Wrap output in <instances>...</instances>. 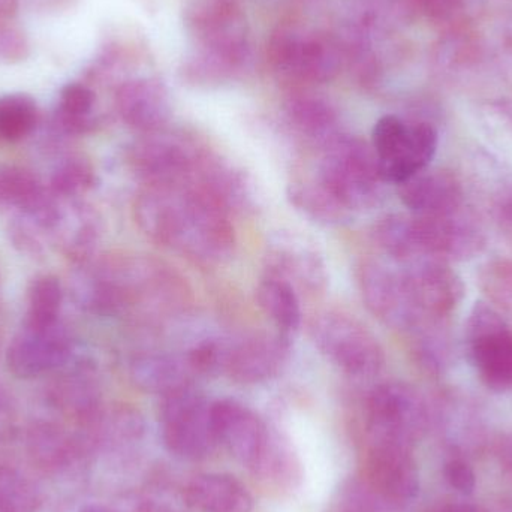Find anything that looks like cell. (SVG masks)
<instances>
[{
	"instance_id": "cell-1",
	"label": "cell",
	"mask_w": 512,
	"mask_h": 512,
	"mask_svg": "<svg viewBox=\"0 0 512 512\" xmlns=\"http://www.w3.org/2000/svg\"><path fill=\"white\" fill-rule=\"evenodd\" d=\"M72 297L84 312L144 321L180 312L189 292L182 277L152 256L110 254L77 265Z\"/></svg>"
},
{
	"instance_id": "cell-2",
	"label": "cell",
	"mask_w": 512,
	"mask_h": 512,
	"mask_svg": "<svg viewBox=\"0 0 512 512\" xmlns=\"http://www.w3.org/2000/svg\"><path fill=\"white\" fill-rule=\"evenodd\" d=\"M134 215L153 242L198 264H222L236 246L230 213L191 182L147 186L135 200Z\"/></svg>"
},
{
	"instance_id": "cell-3",
	"label": "cell",
	"mask_w": 512,
	"mask_h": 512,
	"mask_svg": "<svg viewBox=\"0 0 512 512\" xmlns=\"http://www.w3.org/2000/svg\"><path fill=\"white\" fill-rule=\"evenodd\" d=\"M316 179L352 213L378 204L385 183L373 147L340 135L325 144Z\"/></svg>"
},
{
	"instance_id": "cell-4",
	"label": "cell",
	"mask_w": 512,
	"mask_h": 512,
	"mask_svg": "<svg viewBox=\"0 0 512 512\" xmlns=\"http://www.w3.org/2000/svg\"><path fill=\"white\" fill-rule=\"evenodd\" d=\"M430 424L426 400L406 382L376 385L364 405L367 444L396 445L414 450Z\"/></svg>"
},
{
	"instance_id": "cell-5",
	"label": "cell",
	"mask_w": 512,
	"mask_h": 512,
	"mask_svg": "<svg viewBox=\"0 0 512 512\" xmlns=\"http://www.w3.org/2000/svg\"><path fill=\"white\" fill-rule=\"evenodd\" d=\"M310 336L319 352L352 378H373L384 367L381 343L354 316L319 313L310 324Z\"/></svg>"
},
{
	"instance_id": "cell-6",
	"label": "cell",
	"mask_w": 512,
	"mask_h": 512,
	"mask_svg": "<svg viewBox=\"0 0 512 512\" xmlns=\"http://www.w3.org/2000/svg\"><path fill=\"white\" fill-rule=\"evenodd\" d=\"M373 150L385 183H400L429 168L438 150V131L427 122L384 116L373 128Z\"/></svg>"
},
{
	"instance_id": "cell-7",
	"label": "cell",
	"mask_w": 512,
	"mask_h": 512,
	"mask_svg": "<svg viewBox=\"0 0 512 512\" xmlns=\"http://www.w3.org/2000/svg\"><path fill=\"white\" fill-rule=\"evenodd\" d=\"M161 433L165 448L189 462L207 459L218 448L212 402L192 385L162 397Z\"/></svg>"
},
{
	"instance_id": "cell-8",
	"label": "cell",
	"mask_w": 512,
	"mask_h": 512,
	"mask_svg": "<svg viewBox=\"0 0 512 512\" xmlns=\"http://www.w3.org/2000/svg\"><path fill=\"white\" fill-rule=\"evenodd\" d=\"M465 351L490 390H512V330L493 304L477 301L472 307L465 324Z\"/></svg>"
},
{
	"instance_id": "cell-9",
	"label": "cell",
	"mask_w": 512,
	"mask_h": 512,
	"mask_svg": "<svg viewBox=\"0 0 512 512\" xmlns=\"http://www.w3.org/2000/svg\"><path fill=\"white\" fill-rule=\"evenodd\" d=\"M204 156L192 141L156 131L135 141L126 158L147 185H179L191 182Z\"/></svg>"
},
{
	"instance_id": "cell-10",
	"label": "cell",
	"mask_w": 512,
	"mask_h": 512,
	"mask_svg": "<svg viewBox=\"0 0 512 512\" xmlns=\"http://www.w3.org/2000/svg\"><path fill=\"white\" fill-rule=\"evenodd\" d=\"M360 288L367 309L388 327L411 333L426 324L415 304L403 267H394L378 259L364 262Z\"/></svg>"
},
{
	"instance_id": "cell-11",
	"label": "cell",
	"mask_w": 512,
	"mask_h": 512,
	"mask_svg": "<svg viewBox=\"0 0 512 512\" xmlns=\"http://www.w3.org/2000/svg\"><path fill=\"white\" fill-rule=\"evenodd\" d=\"M412 224L420 259L469 261L486 249L487 237L483 227L463 209L448 215H412Z\"/></svg>"
},
{
	"instance_id": "cell-12",
	"label": "cell",
	"mask_w": 512,
	"mask_h": 512,
	"mask_svg": "<svg viewBox=\"0 0 512 512\" xmlns=\"http://www.w3.org/2000/svg\"><path fill=\"white\" fill-rule=\"evenodd\" d=\"M77 354L71 331L62 322L50 327L24 324L6 351L9 372L18 379H35L56 373Z\"/></svg>"
},
{
	"instance_id": "cell-13",
	"label": "cell",
	"mask_w": 512,
	"mask_h": 512,
	"mask_svg": "<svg viewBox=\"0 0 512 512\" xmlns=\"http://www.w3.org/2000/svg\"><path fill=\"white\" fill-rule=\"evenodd\" d=\"M212 426L218 445L255 475L271 438L262 418L237 400L222 399L212 402Z\"/></svg>"
},
{
	"instance_id": "cell-14",
	"label": "cell",
	"mask_w": 512,
	"mask_h": 512,
	"mask_svg": "<svg viewBox=\"0 0 512 512\" xmlns=\"http://www.w3.org/2000/svg\"><path fill=\"white\" fill-rule=\"evenodd\" d=\"M361 478L393 508L411 504L420 495V472L409 448L367 444Z\"/></svg>"
},
{
	"instance_id": "cell-15",
	"label": "cell",
	"mask_w": 512,
	"mask_h": 512,
	"mask_svg": "<svg viewBox=\"0 0 512 512\" xmlns=\"http://www.w3.org/2000/svg\"><path fill=\"white\" fill-rule=\"evenodd\" d=\"M415 304L427 322H444L465 297V283L450 264L424 258L402 265Z\"/></svg>"
},
{
	"instance_id": "cell-16",
	"label": "cell",
	"mask_w": 512,
	"mask_h": 512,
	"mask_svg": "<svg viewBox=\"0 0 512 512\" xmlns=\"http://www.w3.org/2000/svg\"><path fill=\"white\" fill-rule=\"evenodd\" d=\"M268 276L285 280L307 292L324 291L328 282L327 264L319 249L306 237L277 233L267 245Z\"/></svg>"
},
{
	"instance_id": "cell-17",
	"label": "cell",
	"mask_w": 512,
	"mask_h": 512,
	"mask_svg": "<svg viewBox=\"0 0 512 512\" xmlns=\"http://www.w3.org/2000/svg\"><path fill=\"white\" fill-rule=\"evenodd\" d=\"M288 358L289 336L254 334L228 345L225 373L239 384H262L276 378Z\"/></svg>"
},
{
	"instance_id": "cell-18",
	"label": "cell",
	"mask_w": 512,
	"mask_h": 512,
	"mask_svg": "<svg viewBox=\"0 0 512 512\" xmlns=\"http://www.w3.org/2000/svg\"><path fill=\"white\" fill-rule=\"evenodd\" d=\"M399 198L415 216L448 215L463 209V185L453 171L426 168L400 183Z\"/></svg>"
},
{
	"instance_id": "cell-19",
	"label": "cell",
	"mask_w": 512,
	"mask_h": 512,
	"mask_svg": "<svg viewBox=\"0 0 512 512\" xmlns=\"http://www.w3.org/2000/svg\"><path fill=\"white\" fill-rule=\"evenodd\" d=\"M101 236V216L89 203L81 198L62 200L51 239L75 267L95 258Z\"/></svg>"
},
{
	"instance_id": "cell-20",
	"label": "cell",
	"mask_w": 512,
	"mask_h": 512,
	"mask_svg": "<svg viewBox=\"0 0 512 512\" xmlns=\"http://www.w3.org/2000/svg\"><path fill=\"white\" fill-rule=\"evenodd\" d=\"M191 183L203 189L230 215L254 210L256 197L251 180L227 162L204 156Z\"/></svg>"
},
{
	"instance_id": "cell-21",
	"label": "cell",
	"mask_w": 512,
	"mask_h": 512,
	"mask_svg": "<svg viewBox=\"0 0 512 512\" xmlns=\"http://www.w3.org/2000/svg\"><path fill=\"white\" fill-rule=\"evenodd\" d=\"M129 379L144 393L168 396L192 385V372L185 355L170 352H140L129 361Z\"/></svg>"
},
{
	"instance_id": "cell-22",
	"label": "cell",
	"mask_w": 512,
	"mask_h": 512,
	"mask_svg": "<svg viewBox=\"0 0 512 512\" xmlns=\"http://www.w3.org/2000/svg\"><path fill=\"white\" fill-rule=\"evenodd\" d=\"M189 510L197 512H252L254 498L236 477L201 474L186 484L182 493Z\"/></svg>"
},
{
	"instance_id": "cell-23",
	"label": "cell",
	"mask_w": 512,
	"mask_h": 512,
	"mask_svg": "<svg viewBox=\"0 0 512 512\" xmlns=\"http://www.w3.org/2000/svg\"><path fill=\"white\" fill-rule=\"evenodd\" d=\"M116 104L123 122L144 134L159 131L171 113L167 93L149 80L123 84L117 90Z\"/></svg>"
},
{
	"instance_id": "cell-24",
	"label": "cell",
	"mask_w": 512,
	"mask_h": 512,
	"mask_svg": "<svg viewBox=\"0 0 512 512\" xmlns=\"http://www.w3.org/2000/svg\"><path fill=\"white\" fill-rule=\"evenodd\" d=\"M30 457L45 472H63L75 465L92 448L86 436H72L62 427L38 423L27 436Z\"/></svg>"
},
{
	"instance_id": "cell-25",
	"label": "cell",
	"mask_w": 512,
	"mask_h": 512,
	"mask_svg": "<svg viewBox=\"0 0 512 512\" xmlns=\"http://www.w3.org/2000/svg\"><path fill=\"white\" fill-rule=\"evenodd\" d=\"M95 104L96 95L90 87L81 83H71L63 87L53 117L54 134L75 137L92 131L96 126L93 116Z\"/></svg>"
},
{
	"instance_id": "cell-26",
	"label": "cell",
	"mask_w": 512,
	"mask_h": 512,
	"mask_svg": "<svg viewBox=\"0 0 512 512\" xmlns=\"http://www.w3.org/2000/svg\"><path fill=\"white\" fill-rule=\"evenodd\" d=\"M288 198L292 206L312 221L322 225H342L351 219L346 209L318 179L291 183Z\"/></svg>"
},
{
	"instance_id": "cell-27",
	"label": "cell",
	"mask_w": 512,
	"mask_h": 512,
	"mask_svg": "<svg viewBox=\"0 0 512 512\" xmlns=\"http://www.w3.org/2000/svg\"><path fill=\"white\" fill-rule=\"evenodd\" d=\"M255 477L273 486L274 489H297L303 481V466L297 451L292 448L291 442L279 433L271 432L270 444L267 453L259 465Z\"/></svg>"
},
{
	"instance_id": "cell-28",
	"label": "cell",
	"mask_w": 512,
	"mask_h": 512,
	"mask_svg": "<svg viewBox=\"0 0 512 512\" xmlns=\"http://www.w3.org/2000/svg\"><path fill=\"white\" fill-rule=\"evenodd\" d=\"M259 307L277 325L280 333L291 336L301 322L300 301L294 286L274 276L262 277L256 289Z\"/></svg>"
},
{
	"instance_id": "cell-29",
	"label": "cell",
	"mask_w": 512,
	"mask_h": 512,
	"mask_svg": "<svg viewBox=\"0 0 512 512\" xmlns=\"http://www.w3.org/2000/svg\"><path fill=\"white\" fill-rule=\"evenodd\" d=\"M50 195V189L29 168L20 165L0 167V209H17L30 213L38 209Z\"/></svg>"
},
{
	"instance_id": "cell-30",
	"label": "cell",
	"mask_w": 512,
	"mask_h": 512,
	"mask_svg": "<svg viewBox=\"0 0 512 512\" xmlns=\"http://www.w3.org/2000/svg\"><path fill=\"white\" fill-rule=\"evenodd\" d=\"M63 286L59 277L41 274L27 289V310L24 324L30 327H50L59 322L63 304Z\"/></svg>"
},
{
	"instance_id": "cell-31",
	"label": "cell",
	"mask_w": 512,
	"mask_h": 512,
	"mask_svg": "<svg viewBox=\"0 0 512 512\" xmlns=\"http://www.w3.org/2000/svg\"><path fill=\"white\" fill-rule=\"evenodd\" d=\"M39 123L36 102L24 93L0 96V140L17 143L33 134Z\"/></svg>"
},
{
	"instance_id": "cell-32",
	"label": "cell",
	"mask_w": 512,
	"mask_h": 512,
	"mask_svg": "<svg viewBox=\"0 0 512 512\" xmlns=\"http://www.w3.org/2000/svg\"><path fill=\"white\" fill-rule=\"evenodd\" d=\"M288 116L301 134L325 144L336 137L334 111L318 99H292L288 105Z\"/></svg>"
},
{
	"instance_id": "cell-33",
	"label": "cell",
	"mask_w": 512,
	"mask_h": 512,
	"mask_svg": "<svg viewBox=\"0 0 512 512\" xmlns=\"http://www.w3.org/2000/svg\"><path fill=\"white\" fill-rule=\"evenodd\" d=\"M95 185V168L89 159L71 155L59 162L51 174L48 189L60 200H78Z\"/></svg>"
},
{
	"instance_id": "cell-34",
	"label": "cell",
	"mask_w": 512,
	"mask_h": 512,
	"mask_svg": "<svg viewBox=\"0 0 512 512\" xmlns=\"http://www.w3.org/2000/svg\"><path fill=\"white\" fill-rule=\"evenodd\" d=\"M444 322H426L415 328L414 354L418 364L429 373H441L450 363V343L441 331Z\"/></svg>"
},
{
	"instance_id": "cell-35",
	"label": "cell",
	"mask_w": 512,
	"mask_h": 512,
	"mask_svg": "<svg viewBox=\"0 0 512 512\" xmlns=\"http://www.w3.org/2000/svg\"><path fill=\"white\" fill-rule=\"evenodd\" d=\"M39 495L29 478L17 469L0 468V512H38Z\"/></svg>"
},
{
	"instance_id": "cell-36",
	"label": "cell",
	"mask_w": 512,
	"mask_h": 512,
	"mask_svg": "<svg viewBox=\"0 0 512 512\" xmlns=\"http://www.w3.org/2000/svg\"><path fill=\"white\" fill-rule=\"evenodd\" d=\"M396 508L384 501L363 478H349L337 490L328 512H391Z\"/></svg>"
},
{
	"instance_id": "cell-37",
	"label": "cell",
	"mask_w": 512,
	"mask_h": 512,
	"mask_svg": "<svg viewBox=\"0 0 512 512\" xmlns=\"http://www.w3.org/2000/svg\"><path fill=\"white\" fill-rule=\"evenodd\" d=\"M478 282L490 303L512 315V258L486 262L478 274Z\"/></svg>"
},
{
	"instance_id": "cell-38",
	"label": "cell",
	"mask_w": 512,
	"mask_h": 512,
	"mask_svg": "<svg viewBox=\"0 0 512 512\" xmlns=\"http://www.w3.org/2000/svg\"><path fill=\"white\" fill-rule=\"evenodd\" d=\"M469 411L463 409H448L439 417L441 427L444 429L447 442L451 448L459 453H469L471 448H478L483 441L480 424L474 423Z\"/></svg>"
},
{
	"instance_id": "cell-39",
	"label": "cell",
	"mask_w": 512,
	"mask_h": 512,
	"mask_svg": "<svg viewBox=\"0 0 512 512\" xmlns=\"http://www.w3.org/2000/svg\"><path fill=\"white\" fill-rule=\"evenodd\" d=\"M227 354V343L222 340L206 339L195 343L186 352L185 357L195 376H215L218 373H225Z\"/></svg>"
},
{
	"instance_id": "cell-40",
	"label": "cell",
	"mask_w": 512,
	"mask_h": 512,
	"mask_svg": "<svg viewBox=\"0 0 512 512\" xmlns=\"http://www.w3.org/2000/svg\"><path fill=\"white\" fill-rule=\"evenodd\" d=\"M44 236L45 234L38 227L32 224L24 216H18L9 227V237L14 243L15 248L29 256H39L44 254ZM47 237V236H45Z\"/></svg>"
},
{
	"instance_id": "cell-41",
	"label": "cell",
	"mask_w": 512,
	"mask_h": 512,
	"mask_svg": "<svg viewBox=\"0 0 512 512\" xmlns=\"http://www.w3.org/2000/svg\"><path fill=\"white\" fill-rule=\"evenodd\" d=\"M444 477L451 489L463 496L474 493L477 487V475L463 457H453L444 466Z\"/></svg>"
},
{
	"instance_id": "cell-42",
	"label": "cell",
	"mask_w": 512,
	"mask_h": 512,
	"mask_svg": "<svg viewBox=\"0 0 512 512\" xmlns=\"http://www.w3.org/2000/svg\"><path fill=\"white\" fill-rule=\"evenodd\" d=\"M418 9L436 23H454L462 17L466 0H415Z\"/></svg>"
},
{
	"instance_id": "cell-43",
	"label": "cell",
	"mask_w": 512,
	"mask_h": 512,
	"mask_svg": "<svg viewBox=\"0 0 512 512\" xmlns=\"http://www.w3.org/2000/svg\"><path fill=\"white\" fill-rule=\"evenodd\" d=\"M27 42L23 33L12 27L0 26V60L15 62L26 57Z\"/></svg>"
},
{
	"instance_id": "cell-44",
	"label": "cell",
	"mask_w": 512,
	"mask_h": 512,
	"mask_svg": "<svg viewBox=\"0 0 512 512\" xmlns=\"http://www.w3.org/2000/svg\"><path fill=\"white\" fill-rule=\"evenodd\" d=\"M131 512H185L177 505V502L171 501L164 492L141 493L132 502Z\"/></svg>"
},
{
	"instance_id": "cell-45",
	"label": "cell",
	"mask_w": 512,
	"mask_h": 512,
	"mask_svg": "<svg viewBox=\"0 0 512 512\" xmlns=\"http://www.w3.org/2000/svg\"><path fill=\"white\" fill-rule=\"evenodd\" d=\"M495 218L501 228L512 234V185L496 201Z\"/></svg>"
},
{
	"instance_id": "cell-46",
	"label": "cell",
	"mask_w": 512,
	"mask_h": 512,
	"mask_svg": "<svg viewBox=\"0 0 512 512\" xmlns=\"http://www.w3.org/2000/svg\"><path fill=\"white\" fill-rule=\"evenodd\" d=\"M498 460L505 477L512 483V432L502 436L499 441Z\"/></svg>"
},
{
	"instance_id": "cell-47",
	"label": "cell",
	"mask_w": 512,
	"mask_h": 512,
	"mask_svg": "<svg viewBox=\"0 0 512 512\" xmlns=\"http://www.w3.org/2000/svg\"><path fill=\"white\" fill-rule=\"evenodd\" d=\"M432 512H487L484 508L472 504H445Z\"/></svg>"
},
{
	"instance_id": "cell-48",
	"label": "cell",
	"mask_w": 512,
	"mask_h": 512,
	"mask_svg": "<svg viewBox=\"0 0 512 512\" xmlns=\"http://www.w3.org/2000/svg\"><path fill=\"white\" fill-rule=\"evenodd\" d=\"M17 9V0H0V18L14 14Z\"/></svg>"
},
{
	"instance_id": "cell-49",
	"label": "cell",
	"mask_w": 512,
	"mask_h": 512,
	"mask_svg": "<svg viewBox=\"0 0 512 512\" xmlns=\"http://www.w3.org/2000/svg\"><path fill=\"white\" fill-rule=\"evenodd\" d=\"M78 512H116L111 510V508L105 507V505H99V504H90V505H84L83 508H80V511Z\"/></svg>"
},
{
	"instance_id": "cell-50",
	"label": "cell",
	"mask_w": 512,
	"mask_h": 512,
	"mask_svg": "<svg viewBox=\"0 0 512 512\" xmlns=\"http://www.w3.org/2000/svg\"><path fill=\"white\" fill-rule=\"evenodd\" d=\"M507 42H508V51L512 54V26L511 29L508 30V36H507Z\"/></svg>"
}]
</instances>
